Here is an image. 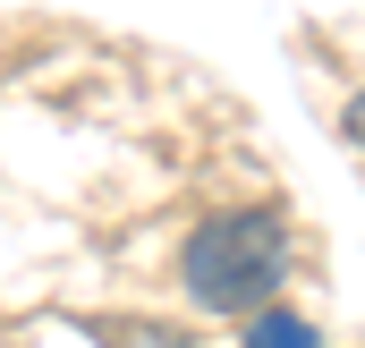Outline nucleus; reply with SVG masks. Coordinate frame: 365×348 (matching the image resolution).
I'll list each match as a JSON object with an SVG mask.
<instances>
[{
    "instance_id": "1",
    "label": "nucleus",
    "mask_w": 365,
    "mask_h": 348,
    "mask_svg": "<svg viewBox=\"0 0 365 348\" xmlns=\"http://www.w3.org/2000/svg\"><path fill=\"white\" fill-rule=\"evenodd\" d=\"M297 272V247H289V221L272 204H230V213H204L179 247V280L195 306L212 314H264L280 306Z\"/></svg>"
},
{
    "instance_id": "2",
    "label": "nucleus",
    "mask_w": 365,
    "mask_h": 348,
    "mask_svg": "<svg viewBox=\"0 0 365 348\" xmlns=\"http://www.w3.org/2000/svg\"><path fill=\"white\" fill-rule=\"evenodd\" d=\"M238 348H323V332L306 323V314H289V306H264L255 323H247V340Z\"/></svg>"
},
{
    "instance_id": "3",
    "label": "nucleus",
    "mask_w": 365,
    "mask_h": 348,
    "mask_svg": "<svg viewBox=\"0 0 365 348\" xmlns=\"http://www.w3.org/2000/svg\"><path fill=\"white\" fill-rule=\"evenodd\" d=\"M340 136H349V145H357V153H365V86L349 93V102H340Z\"/></svg>"
}]
</instances>
